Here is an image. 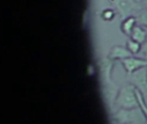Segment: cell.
Returning a JSON list of instances; mask_svg holds the SVG:
<instances>
[{
  "mask_svg": "<svg viewBox=\"0 0 147 124\" xmlns=\"http://www.w3.org/2000/svg\"><path fill=\"white\" fill-rule=\"evenodd\" d=\"M115 104L119 110H132L139 108L140 104L138 101L136 87L131 83L125 85L121 90H119Z\"/></svg>",
  "mask_w": 147,
  "mask_h": 124,
  "instance_id": "1",
  "label": "cell"
},
{
  "mask_svg": "<svg viewBox=\"0 0 147 124\" xmlns=\"http://www.w3.org/2000/svg\"><path fill=\"white\" fill-rule=\"evenodd\" d=\"M114 119L119 124L147 123L146 119L140 107L132 110L120 109L114 114Z\"/></svg>",
  "mask_w": 147,
  "mask_h": 124,
  "instance_id": "2",
  "label": "cell"
},
{
  "mask_svg": "<svg viewBox=\"0 0 147 124\" xmlns=\"http://www.w3.org/2000/svg\"><path fill=\"white\" fill-rule=\"evenodd\" d=\"M131 75V84H133L144 96L147 97V67H144Z\"/></svg>",
  "mask_w": 147,
  "mask_h": 124,
  "instance_id": "3",
  "label": "cell"
},
{
  "mask_svg": "<svg viewBox=\"0 0 147 124\" xmlns=\"http://www.w3.org/2000/svg\"><path fill=\"white\" fill-rule=\"evenodd\" d=\"M121 64L128 74H132L144 67H147V60L141 57L131 56L121 60Z\"/></svg>",
  "mask_w": 147,
  "mask_h": 124,
  "instance_id": "4",
  "label": "cell"
},
{
  "mask_svg": "<svg viewBox=\"0 0 147 124\" xmlns=\"http://www.w3.org/2000/svg\"><path fill=\"white\" fill-rule=\"evenodd\" d=\"M113 2L124 18L130 16V14L136 9V3H138L135 0H113Z\"/></svg>",
  "mask_w": 147,
  "mask_h": 124,
  "instance_id": "5",
  "label": "cell"
},
{
  "mask_svg": "<svg viewBox=\"0 0 147 124\" xmlns=\"http://www.w3.org/2000/svg\"><path fill=\"white\" fill-rule=\"evenodd\" d=\"M131 56H134V54L127 48V47L115 46L111 48L108 55V58L111 60H123Z\"/></svg>",
  "mask_w": 147,
  "mask_h": 124,
  "instance_id": "6",
  "label": "cell"
},
{
  "mask_svg": "<svg viewBox=\"0 0 147 124\" xmlns=\"http://www.w3.org/2000/svg\"><path fill=\"white\" fill-rule=\"evenodd\" d=\"M137 22H138L137 17L134 16H130L125 18L121 24V29L122 33L127 36H130Z\"/></svg>",
  "mask_w": 147,
  "mask_h": 124,
  "instance_id": "7",
  "label": "cell"
},
{
  "mask_svg": "<svg viewBox=\"0 0 147 124\" xmlns=\"http://www.w3.org/2000/svg\"><path fill=\"white\" fill-rule=\"evenodd\" d=\"M130 37H131V39L140 42V44H144L145 42H146V30L145 28H143L141 26H135Z\"/></svg>",
  "mask_w": 147,
  "mask_h": 124,
  "instance_id": "8",
  "label": "cell"
},
{
  "mask_svg": "<svg viewBox=\"0 0 147 124\" xmlns=\"http://www.w3.org/2000/svg\"><path fill=\"white\" fill-rule=\"evenodd\" d=\"M127 48L134 54H140V50H141V47H142V44H140V42L133 40V39H129L127 41V45H126Z\"/></svg>",
  "mask_w": 147,
  "mask_h": 124,
  "instance_id": "9",
  "label": "cell"
},
{
  "mask_svg": "<svg viewBox=\"0 0 147 124\" xmlns=\"http://www.w3.org/2000/svg\"><path fill=\"white\" fill-rule=\"evenodd\" d=\"M137 89V88H136ZM137 97H138V101H139V104H140V108L141 109L147 121V104L146 101L143 96V94L137 89Z\"/></svg>",
  "mask_w": 147,
  "mask_h": 124,
  "instance_id": "10",
  "label": "cell"
},
{
  "mask_svg": "<svg viewBox=\"0 0 147 124\" xmlns=\"http://www.w3.org/2000/svg\"><path fill=\"white\" fill-rule=\"evenodd\" d=\"M137 20L140 24L142 26H145L147 28V8L141 9L139 12V16L137 17Z\"/></svg>",
  "mask_w": 147,
  "mask_h": 124,
  "instance_id": "11",
  "label": "cell"
},
{
  "mask_svg": "<svg viewBox=\"0 0 147 124\" xmlns=\"http://www.w3.org/2000/svg\"><path fill=\"white\" fill-rule=\"evenodd\" d=\"M115 16V13L112 9H105L103 12H102V17L106 20V21H109V20H112V18L114 17Z\"/></svg>",
  "mask_w": 147,
  "mask_h": 124,
  "instance_id": "12",
  "label": "cell"
},
{
  "mask_svg": "<svg viewBox=\"0 0 147 124\" xmlns=\"http://www.w3.org/2000/svg\"><path fill=\"white\" fill-rule=\"evenodd\" d=\"M140 54L141 58L147 60V41L145 42L144 44H142V47L140 52Z\"/></svg>",
  "mask_w": 147,
  "mask_h": 124,
  "instance_id": "13",
  "label": "cell"
},
{
  "mask_svg": "<svg viewBox=\"0 0 147 124\" xmlns=\"http://www.w3.org/2000/svg\"><path fill=\"white\" fill-rule=\"evenodd\" d=\"M143 3H144V5H145V7L147 8V0H143Z\"/></svg>",
  "mask_w": 147,
  "mask_h": 124,
  "instance_id": "14",
  "label": "cell"
},
{
  "mask_svg": "<svg viewBox=\"0 0 147 124\" xmlns=\"http://www.w3.org/2000/svg\"><path fill=\"white\" fill-rule=\"evenodd\" d=\"M135 1H136V2H138V3H139V2H142V1H143V0H135Z\"/></svg>",
  "mask_w": 147,
  "mask_h": 124,
  "instance_id": "15",
  "label": "cell"
},
{
  "mask_svg": "<svg viewBox=\"0 0 147 124\" xmlns=\"http://www.w3.org/2000/svg\"><path fill=\"white\" fill-rule=\"evenodd\" d=\"M125 124H132V123H125Z\"/></svg>",
  "mask_w": 147,
  "mask_h": 124,
  "instance_id": "16",
  "label": "cell"
},
{
  "mask_svg": "<svg viewBox=\"0 0 147 124\" xmlns=\"http://www.w3.org/2000/svg\"><path fill=\"white\" fill-rule=\"evenodd\" d=\"M146 124H147V123H146Z\"/></svg>",
  "mask_w": 147,
  "mask_h": 124,
  "instance_id": "17",
  "label": "cell"
}]
</instances>
